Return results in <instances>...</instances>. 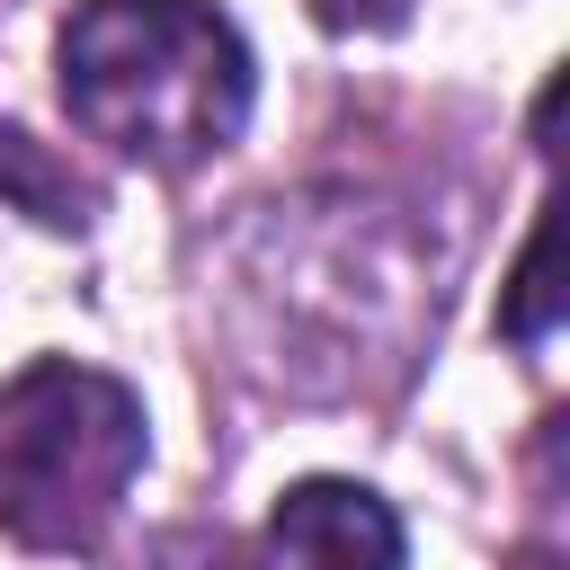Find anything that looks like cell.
<instances>
[{"instance_id":"7a4b0ae2","label":"cell","mask_w":570,"mask_h":570,"mask_svg":"<svg viewBox=\"0 0 570 570\" xmlns=\"http://www.w3.org/2000/svg\"><path fill=\"white\" fill-rule=\"evenodd\" d=\"M142 454L151 436L134 383L71 356L18 365L0 383V534L27 552H89L116 525Z\"/></svg>"},{"instance_id":"5b68a950","label":"cell","mask_w":570,"mask_h":570,"mask_svg":"<svg viewBox=\"0 0 570 570\" xmlns=\"http://www.w3.org/2000/svg\"><path fill=\"white\" fill-rule=\"evenodd\" d=\"M543 267H552V214L534 223V240H525V258H517V294H508V312H499L517 347H543V338H552V276H543Z\"/></svg>"},{"instance_id":"277c9868","label":"cell","mask_w":570,"mask_h":570,"mask_svg":"<svg viewBox=\"0 0 570 570\" xmlns=\"http://www.w3.org/2000/svg\"><path fill=\"white\" fill-rule=\"evenodd\" d=\"M0 196H9L18 214H36L45 232H89V223H98V187H89L62 151H45L27 125H0Z\"/></svg>"},{"instance_id":"8992f818","label":"cell","mask_w":570,"mask_h":570,"mask_svg":"<svg viewBox=\"0 0 570 570\" xmlns=\"http://www.w3.org/2000/svg\"><path fill=\"white\" fill-rule=\"evenodd\" d=\"M312 18L338 27V36H392L410 18V0H312Z\"/></svg>"},{"instance_id":"3957f363","label":"cell","mask_w":570,"mask_h":570,"mask_svg":"<svg viewBox=\"0 0 570 570\" xmlns=\"http://www.w3.org/2000/svg\"><path fill=\"white\" fill-rule=\"evenodd\" d=\"M276 570H401V517L365 481H294L267 517Z\"/></svg>"},{"instance_id":"6da1fadb","label":"cell","mask_w":570,"mask_h":570,"mask_svg":"<svg viewBox=\"0 0 570 570\" xmlns=\"http://www.w3.org/2000/svg\"><path fill=\"white\" fill-rule=\"evenodd\" d=\"M53 62L71 125L142 169L214 160L258 98L249 45L214 0H80Z\"/></svg>"}]
</instances>
